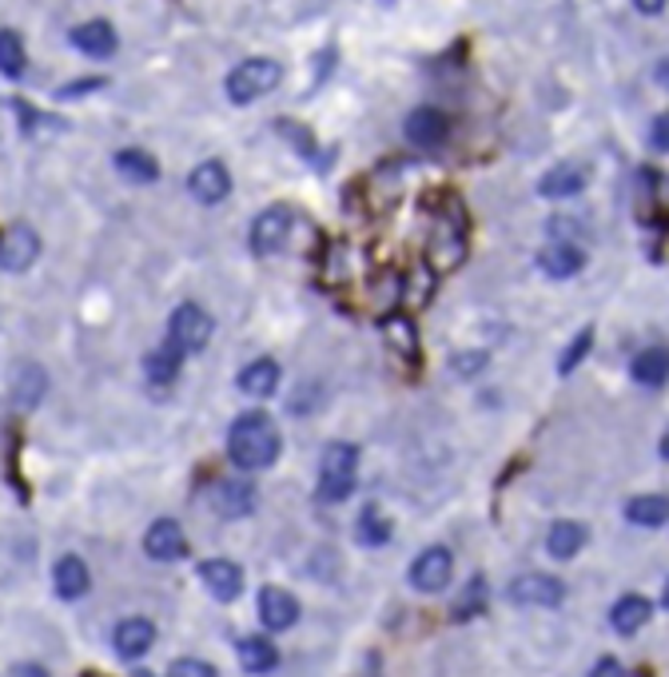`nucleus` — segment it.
Listing matches in <instances>:
<instances>
[{
  "label": "nucleus",
  "mask_w": 669,
  "mask_h": 677,
  "mask_svg": "<svg viewBox=\"0 0 669 677\" xmlns=\"http://www.w3.org/2000/svg\"><path fill=\"white\" fill-rule=\"evenodd\" d=\"M228 459L235 470H263L279 459V430L263 411H248L228 430Z\"/></svg>",
  "instance_id": "f257e3e1"
},
{
  "label": "nucleus",
  "mask_w": 669,
  "mask_h": 677,
  "mask_svg": "<svg viewBox=\"0 0 669 677\" xmlns=\"http://www.w3.org/2000/svg\"><path fill=\"white\" fill-rule=\"evenodd\" d=\"M467 255V211L459 196H442V216L435 219V236H430V267L454 271Z\"/></svg>",
  "instance_id": "f03ea898"
},
{
  "label": "nucleus",
  "mask_w": 669,
  "mask_h": 677,
  "mask_svg": "<svg viewBox=\"0 0 669 677\" xmlns=\"http://www.w3.org/2000/svg\"><path fill=\"white\" fill-rule=\"evenodd\" d=\"M355 470H359V450L351 443H331L323 450V459H319V490H315V499L323 502V506L351 499Z\"/></svg>",
  "instance_id": "7ed1b4c3"
},
{
  "label": "nucleus",
  "mask_w": 669,
  "mask_h": 677,
  "mask_svg": "<svg viewBox=\"0 0 669 677\" xmlns=\"http://www.w3.org/2000/svg\"><path fill=\"white\" fill-rule=\"evenodd\" d=\"M283 80V68L267 56H255V61H243L240 68H231L228 73V100L231 105H251V100H260Z\"/></svg>",
  "instance_id": "20e7f679"
},
{
  "label": "nucleus",
  "mask_w": 669,
  "mask_h": 677,
  "mask_svg": "<svg viewBox=\"0 0 669 677\" xmlns=\"http://www.w3.org/2000/svg\"><path fill=\"white\" fill-rule=\"evenodd\" d=\"M292 228H295L292 208L275 204V208L260 211V216H255V223H251V251H255V255H275V251L287 248V240H292Z\"/></svg>",
  "instance_id": "39448f33"
},
{
  "label": "nucleus",
  "mask_w": 669,
  "mask_h": 677,
  "mask_svg": "<svg viewBox=\"0 0 669 677\" xmlns=\"http://www.w3.org/2000/svg\"><path fill=\"white\" fill-rule=\"evenodd\" d=\"M36 255H41V236L29 223H9L4 240H0V267L9 275H21L36 263Z\"/></svg>",
  "instance_id": "423d86ee"
},
{
  "label": "nucleus",
  "mask_w": 669,
  "mask_h": 677,
  "mask_svg": "<svg viewBox=\"0 0 669 677\" xmlns=\"http://www.w3.org/2000/svg\"><path fill=\"white\" fill-rule=\"evenodd\" d=\"M450 570H454V563H450L447 546H427L410 563V586H415L418 594H439V590L450 586Z\"/></svg>",
  "instance_id": "0eeeda50"
},
{
  "label": "nucleus",
  "mask_w": 669,
  "mask_h": 677,
  "mask_svg": "<svg viewBox=\"0 0 669 677\" xmlns=\"http://www.w3.org/2000/svg\"><path fill=\"white\" fill-rule=\"evenodd\" d=\"M167 331L184 351H204L211 339V315H204V307H196V303H179L167 319Z\"/></svg>",
  "instance_id": "6e6552de"
},
{
  "label": "nucleus",
  "mask_w": 669,
  "mask_h": 677,
  "mask_svg": "<svg viewBox=\"0 0 669 677\" xmlns=\"http://www.w3.org/2000/svg\"><path fill=\"white\" fill-rule=\"evenodd\" d=\"M403 135L410 144L423 148V152H435L450 140V120L439 108H415V112L403 120Z\"/></svg>",
  "instance_id": "1a4fd4ad"
},
{
  "label": "nucleus",
  "mask_w": 669,
  "mask_h": 677,
  "mask_svg": "<svg viewBox=\"0 0 669 677\" xmlns=\"http://www.w3.org/2000/svg\"><path fill=\"white\" fill-rule=\"evenodd\" d=\"M208 502L220 518H248L255 511V487L248 479H220L208 490Z\"/></svg>",
  "instance_id": "9d476101"
},
{
  "label": "nucleus",
  "mask_w": 669,
  "mask_h": 677,
  "mask_svg": "<svg viewBox=\"0 0 669 677\" xmlns=\"http://www.w3.org/2000/svg\"><path fill=\"white\" fill-rule=\"evenodd\" d=\"M562 582L550 578V574H523V578L511 582V602L518 605H546V610H555V605H562Z\"/></svg>",
  "instance_id": "9b49d317"
},
{
  "label": "nucleus",
  "mask_w": 669,
  "mask_h": 677,
  "mask_svg": "<svg viewBox=\"0 0 669 677\" xmlns=\"http://www.w3.org/2000/svg\"><path fill=\"white\" fill-rule=\"evenodd\" d=\"M585 184H590V167L578 164V160H566V164L550 167V172L538 179V196L542 199H570V196H582Z\"/></svg>",
  "instance_id": "f8f14e48"
},
{
  "label": "nucleus",
  "mask_w": 669,
  "mask_h": 677,
  "mask_svg": "<svg viewBox=\"0 0 669 677\" xmlns=\"http://www.w3.org/2000/svg\"><path fill=\"white\" fill-rule=\"evenodd\" d=\"M199 582L208 586V594L216 602H235L243 594V570L228 558H211L199 566Z\"/></svg>",
  "instance_id": "ddd939ff"
},
{
  "label": "nucleus",
  "mask_w": 669,
  "mask_h": 677,
  "mask_svg": "<svg viewBox=\"0 0 669 677\" xmlns=\"http://www.w3.org/2000/svg\"><path fill=\"white\" fill-rule=\"evenodd\" d=\"M188 192L191 199H199V204H223L231 192V176H228V167L220 164V160H208V164H199L196 172L188 176Z\"/></svg>",
  "instance_id": "4468645a"
},
{
  "label": "nucleus",
  "mask_w": 669,
  "mask_h": 677,
  "mask_svg": "<svg viewBox=\"0 0 669 677\" xmlns=\"http://www.w3.org/2000/svg\"><path fill=\"white\" fill-rule=\"evenodd\" d=\"M144 550L147 558H156V563H176L188 554V542H184V531H179V522L172 518H160L147 526V538H144Z\"/></svg>",
  "instance_id": "2eb2a0df"
},
{
  "label": "nucleus",
  "mask_w": 669,
  "mask_h": 677,
  "mask_svg": "<svg viewBox=\"0 0 669 677\" xmlns=\"http://www.w3.org/2000/svg\"><path fill=\"white\" fill-rule=\"evenodd\" d=\"M260 622L267 625V630H292L295 622H299V602H295L287 590H279V586H263L260 590Z\"/></svg>",
  "instance_id": "dca6fc26"
},
{
  "label": "nucleus",
  "mask_w": 669,
  "mask_h": 677,
  "mask_svg": "<svg viewBox=\"0 0 669 677\" xmlns=\"http://www.w3.org/2000/svg\"><path fill=\"white\" fill-rule=\"evenodd\" d=\"M379 335H383V343L391 347V354H398L407 367L418 363V335L407 315H383V319H379Z\"/></svg>",
  "instance_id": "f3484780"
},
{
  "label": "nucleus",
  "mask_w": 669,
  "mask_h": 677,
  "mask_svg": "<svg viewBox=\"0 0 669 677\" xmlns=\"http://www.w3.org/2000/svg\"><path fill=\"white\" fill-rule=\"evenodd\" d=\"M585 267V251L578 243H550V248L538 251V271L550 275V280H570Z\"/></svg>",
  "instance_id": "a211bd4d"
},
{
  "label": "nucleus",
  "mask_w": 669,
  "mask_h": 677,
  "mask_svg": "<svg viewBox=\"0 0 669 677\" xmlns=\"http://www.w3.org/2000/svg\"><path fill=\"white\" fill-rule=\"evenodd\" d=\"M48 391V375H44L41 363H24L12 379V395H9V406L12 411H36Z\"/></svg>",
  "instance_id": "6ab92c4d"
},
{
  "label": "nucleus",
  "mask_w": 669,
  "mask_h": 677,
  "mask_svg": "<svg viewBox=\"0 0 669 677\" xmlns=\"http://www.w3.org/2000/svg\"><path fill=\"white\" fill-rule=\"evenodd\" d=\"M152 642H156V630H152V622H144V618H128V622L116 625V634H112L116 654L124 657V662L144 657L147 649H152Z\"/></svg>",
  "instance_id": "aec40b11"
},
{
  "label": "nucleus",
  "mask_w": 669,
  "mask_h": 677,
  "mask_svg": "<svg viewBox=\"0 0 669 677\" xmlns=\"http://www.w3.org/2000/svg\"><path fill=\"white\" fill-rule=\"evenodd\" d=\"M88 586H92V578H88V566H84V558H76V554H64L61 563H56V570H53L56 598H64V602H76V598L88 594Z\"/></svg>",
  "instance_id": "412c9836"
},
{
  "label": "nucleus",
  "mask_w": 669,
  "mask_h": 677,
  "mask_svg": "<svg viewBox=\"0 0 669 677\" xmlns=\"http://www.w3.org/2000/svg\"><path fill=\"white\" fill-rule=\"evenodd\" d=\"M73 48H80L92 61H108L116 53V29L108 21H88L73 29Z\"/></svg>",
  "instance_id": "4be33fe9"
},
{
  "label": "nucleus",
  "mask_w": 669,
  "mask_h": 677,
  "mask_svg": "<svg viewBox=\"0 0 669 677\" xmlns=\"http://www.w3.org/2000/svg\"><path fill=\"white\" fill-rule=\"evenodd\" d=\"M654 618V602L641 594H626V598H617L614 610H610V625H614L617 634L629 637V634H638L641 625Z\"/></svg>",
  "instance_id": "5701e85b"
},
{
  "label": "nucleus",
  "mask_w": 669,
  "mask_h": 677,
  "mask_svg": "<svg viewBox=\"0 0 669 677\" xmlns=\"http://www.w3.org/2000/svg\"><path fill=\"white\" fill-rule=\"evenodd\" d=\"M629 375L638 386H666L669 383V347H646L634 354Z\"/></svg>",
  "instance_id": "b1692460"
},
{
  "label": "nucleus",
  "mask_w": 669,
  "mask_h": 677,
  "mask_svg": "<svg viewBox=\"0 0 669 677\" xmlns=\"http://www.w3.org/2000/svg\"><path fill=\"white\" fill-rule=\"evenodd\" d=\"M235 383H240V391L251 398L275 395V386H279V363H275V359H255V363L243 367Z\"/></svg>",
  "instance_id": "393cba45"
},
{
  "label": "nucleus",
  "mask_w": 669,
  "mask_h": 677,
  "mask_svg": "<svg viewBox=\"0 0 669 677\" xmlns=\"http://www.w3.org/2000/svg\"><path fill=\"white\" fill-rule=\"evenodd\" d=\"M179 367H184V347H179L176 339H167L164 347H156V351L144 359V375L152 379V383L167 386L179 379Z\"/></svg>",
  "instance_id": "a878e982"
},
{
  "label": "nucleus",
  "mask_w": 669,
  "mask_h": 677,
  "mask_svg": "<svg viewBox=\"0 0 669 677\" xmlns=\"http://www.w3.org/2000/svg\"><path fill=\"white\" fill-rule=\"evenodd\" d=\"M626 518L634 526H646V531H658L669 522V499L666 494H638V499L626 502Z\"/></svg>",
  "instance_id": "bb28decb"
},
{
  "label": "nucleus",
  "mask_w": 669,
  "mask_h": 677,
  "mask_svg": "<svg viewBox=\"0 0 669 677\" xmlns=\"http://www.w3.org/2000/svg\"><path fill=\"white\" fill-rule=\"evenodd\" d=\"M585 546V526L582 522H555L550 526V534H546V550H550V558H558V563H566V558H574L578 550Z\"/></svg>",
  "instance_id": "cd10ccee"
},
{
  "label": "nucleus",
  "mask_w": 669,
  "mask_h": 677,
  "mask_svg": "<svg viewBox=\"0 0 669 677\" xmlns=\"http://www.w3.org/2000/svg\"><path fill=\"white\" fill-rule=\"evenodd\" d=\"M235 654H240L243 669L248 674H272L275 666H279V654H275V646L267 642V637H243V642H235Z\"/></svg>",
  "instance_id": "c85d7f7f"
},
{
  "label": "nucleus",
  "mask_w": 669,
  "mask_h": 677,
  "mask_svg": "<svg viewBox=\"0 0 669 677\" xmlns=\"http://www.w3.org/2000/svg\"><path fill=\"white\" fill-rule=\"evenodd\" d=\"M116 172L124 179H132V184H152V179H160V164L147 156V152H140V148L116 152Z\"/></svg>",
  "instance_id": "c756f323"
},
{
  "label": "nucleus",
  "mask_w": 669,
  "mask_h": 677,
  "mask_svg": "<svg viewBox=\"0 0 669 677\" xmlns=\"http://www.w3.org/2000/svg\"><path fill=\"white\" fill-rule=\"evenodd\" d=\"M482 610H486V578L474 574L471 582H467V590L459 594V602H454V610H450V618H454V622H471Z\"/></svg>",
  "instance_id": "7c9ffc66"
},
{
  "label": "nucleus",
  "mask_w": 669,
  "mask_h": 677,
  "mask_svg": "<svg viewBox=\"0 0 669 677\" xmlns=\"http://www.w3.org/2000/svg\"><path fill=\"white\" fill-rule=\"evenodd\" d=\"M359 542H366V546H387L391 542V522L379 506H363V514H359Z\"/></svg>",
  "instance_id": "2f4dec72"
},
{
  "label": "nucleus",
  "mask_w": 669,
  "mask_h": 677,
  "mask_svg": "<svg viewBox=\"0 0 669 677\" xmlns=\"http://www.w3.org/2000/svg\"><path fill=\"white\" fill-rule=\"evenodd\" d=\"M0 73L9 76V80L24 76V44L12 29L0 32Z\"/></svg>",
  "instance_id": "473e14b6"
},
{
  "label": "nucleus",
  "mask_w": 669,
  "mask_h": 677,
  "mask_svg": "<svg viewBox=\"0 0 669 677\" xmlns=\"http://www.w3.org/2000/svg\"><path fill=\"white\" fill-rule=\"evenodd\" d=\"M590 347H594V327H582V331L574 335V343L566 347V354L558 359V375H574L578 363L590 354Z\"/></svg>",
  "instance_id": "72a5a7b5"
},
{
  "label": "nucleus",
  "mask_w": 669,
  "mask_h": 677,
  "mask_svg": "<svg viewBox=\"0 0 669 677\" xmlns=\"http://www.w3.org/2000/svg\"><path fill=\"white\" fill-rule=\"evenodd\" d=\"M167 674H172V677H216V666H208V662H196V657H179V662H172V666H167Z\"/></svg>",
  "instance_id": "f704fd0d"
},
{
  "label": "nucleus",
  "mask_w": 669,
  "mask_h": 677,
  "mask_svg": "<svg viewBox=\"0 0 669 677\" xmlns=\"http://www.w3.org/2000/svg\"><path fill=\"white\" fill-rule=\"evenodd\" d=\"M279 132H283V135H287V140H292V144H295V148H299V152H304V156H307V160H311V156H315V140H311V135H307V132H304V128L295 124V120H279Z\"/></svg>",
  "instance_id": "c9c22d12"
},
{
  "label": "nucleus",
  "mask_w": 669,
  "mask_h": 677,
  "mask_svg": "<svg viewBox=\"0 0 669 677\" xmlns=\"http://www.w3.org/2000/svg\"><path fill=\"white\" fill-rule=\"evenodd\" d=\"M105 76H88V80H73V84H64L61 92V100H76V96H88V92H96V88H105Z\"/></svg>",
  "instance_id": "e433bc0d"
},
{
  "label": "nucleus",
  "mask_w": 669,
  "mask_h": 677,
  "mask_svg": "<svg viewBox=\"0 0 669 677\" xmlns=\"http://www.w3.org/2000/svg\"><path fill=\"white\" fill-rule=\"evenodd\" d=\"M410 283H415V287H410V303H415V307H423V303H427V295H430V267H418L415 275H410Z\"/></svg>",
  "instance_id": "4c0bfd02"
},
{
  "label": "nucleus",
  "mask_w": 669,
  "mask_h": 677,
  "mask_svg": "<svg viewBox=\"0 0 669 677\" xmlns=\"http://www.w3.org/2000/svg\"><path fill=\"white\" fill-rule=\"evenodd\" d=\"M482 363H486V354H454V359H450V371H454V375H474Z\"/></svg>",
  "instance_id": "58836bf2"
},
{
  "label": "nucleus",
  "mask_w": 669,
  "mask_h": 677,
  "mask_svg": "<svg viewBox=\"0 0 669 677\" xmlns=\"http://www.w3.org/2000/svg\"><path fill=\"white\" fill-rule=\"evenodd\" d=\"M649 144L658 148V152H669V112H661L649 128Z\"/></svg>",
  "instance_id": "ea45409f"
},
{
  "label": "nucleus",
  "mask_w": 669,
  "mask_h": 677,
  "mask_svg": "<svg viewBox=\"0 0 669 677\" xmlns=\"http://www.w3.org/2000/svg\"><path fill=\"white\" fill-rule=\"evenodd\" d=\"M666 4H669V0H634V9H638L641 17H658Z\"/></svg>",
  "instance_id": "a19ab883"
},
{
  "label": "nucleus",
  "mask_w": 669,
  "mask_h": 677,
  "mask_svg": "<svg viewBox=\"0 0 669 677\" xmlns=\"http://www.w3.org/2000/svg\"><path fill=\"white\" fill-rule=\"evenodd\" d=\"M594 674H597V677H617V674H626V669L617 666L614 657H602V662L594 666Z\"/></svg>",
  "instance_id": "79ce46f5"
},
{
  "label": "nucleus",
  "mask_w": 669,
  "mask_h": 677,
  "mask_svg": "<svg viewBox=\"0 0 669 677\" xmlns=\"http://www.w3.org/2000/svg\"><path fill=\"white\" fill-rule=\"evenodd\" d=\"M654 80H658L661 88L669 92V56H666V61H658V68H654Z\"/></svg>",
  "instance_id": "37998d69"
},
{
  "label": "nucleus",
  "mask_w": 669,
  "mask_h": 677,
  "mask_svg": "<svg viewBox=\"0 0 669 677\" xmlns=\"http://www.w3.org/2000/svg\"><path fill=\"white\" fill-rule=\"evenodd\" d=\"M661 459L669 462V430H666V435H661Z\"/></svg>",
  "instance_id": "c03bdc74"
},
{
  "label": "nucleus",
  "mask_w": 669,
  "mask_h": 677,
  "mask_svg": "<svg viewBox=\"0 0 669 677\" xmlns=\"http://www.w3.org/2000/svg\"><path fill=\"white\" fill-rule=\"evenodd\" d=\"M661 605H666V610H669V582H666V594H661Z\"/></svg>",
  "instance_id": "a18cd8bd"
}]
</instances>
